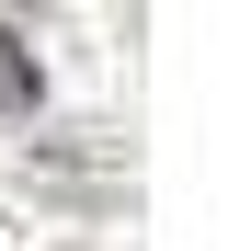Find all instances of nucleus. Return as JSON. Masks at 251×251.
I'll return each mask as SVG.
<instances>
[{
  "mask_svg": "<svg viewBox=\"0 0 251 251\" xmlns=\"http://www.w3.org/2000/svg\"><path fill=\"white\" fill-rule=\"evenodd\" d=\"M34 103H46V69H34L23 23H0V114H34Z\"/></svg>",
  "mask_w": 251,
  "mask_h": 251,
  "instance_id": "obj_1",
  "label": "nucleus"
}]
</instances>
